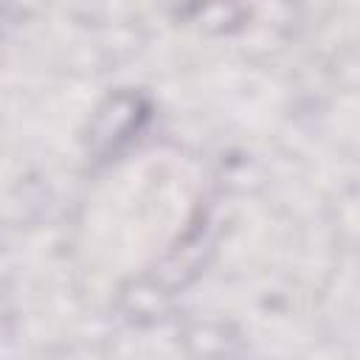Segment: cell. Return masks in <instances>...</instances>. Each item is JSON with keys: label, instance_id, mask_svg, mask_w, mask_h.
I'll list each match as a JSON object with an SVG mask.
<instances>
[{"label": "cell", "instance_id": "obj_1", "mask_svg": "<svg viewBox=\"0 0 360 360\" xmlns=\"http://www.w3.org/2000/svg\"><path fill=\"white\" fill-rule=\"evenodd\" d=\"M146 115V107H141L138 96H115L107 101L104 110H98L96 124H93V143L104 149H115L124 143L135 129L138 121Z\"/></svg>", "mask_w": 360, "mask_h": 360}]
</instances>
